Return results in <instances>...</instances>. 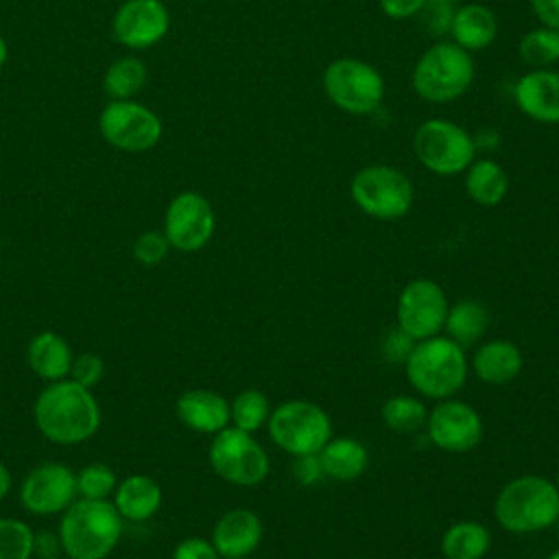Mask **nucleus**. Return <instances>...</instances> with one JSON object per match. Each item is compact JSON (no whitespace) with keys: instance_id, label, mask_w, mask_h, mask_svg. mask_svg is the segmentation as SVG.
Masks as SVG:
<instances>
[{"instance_id":"nucleus-1","label":"nucleus","mask_w":559,"mask_h":559,"mask_svg":"<svg viewBox=\"0 0 559 559\" xmlns=\"http://www.w3.org/2000/svg\"><path fill=\"white\" fill-rule=\"evenodd\" d=\"M37 430L52 443L76 445L96 435L100 426V406L92 389L70 378L48 382L33 404Z\"/></svg>"},{"instance_id":"nucleus-2","label":"nucleus","mask_w":559,"mask_h":559,"mask_svg":"<svg viewBox=\"0 0 559 559\" xmlns=\"http://www.w3.org/2000/svg\"><path fill=\"white\" fill-rule=\"evenodd\" d=\"M122 524L111 500L76 498L59 520L61 550L72 559H107L122 537Z\"/></svg>"},{"instance_id":"nucleus-3","label":"nucleus","mask_w":559,"mask_h":559,"mask_svg":"<svg viewBox=\"0 0 559 559\" xmlns=\"http://www.w3.org/2000/svg\"><path fill=\"white\" fill-rule=\"evenodd\" d=\"M408 384L428 400L454 397L467 382L469 358L465 349L448 336L417 341L404 362Z\"/></svg>"},{"instance_id":"nucleus-4","label":"nucleus","mask_w":559,"mask_h":559,"mask_svg":"<svg viewBox=\"0 0 559 559\" xmlns=\"http://www.w3.org/2000/svg\"><path fill=\"white\" fill-rule=\"evenodd\" d=\"M493 515L507 533L528 535L546 531L559 520V491L546 476H518L498 491Z\"/></svg>"},{"instance_id":"nucleus-5","label":"nucleus","mask_w":559,"mask_h":559,"mask_svg":"<svg viewBox=\"0 0 559 559\" xmlns=\"http://www.w3.org/2000/svg\"><path fill=\"white\" fill-rule=\"evenodd\" d=\"M474 81V61L454 41H439L428 48L415 70L413 90L428 103H448L467 92Z\"/></svg>"},{"instance_id":"nucleus-6","label":"nucleus","mask_w":559,"mask_h":559,"mask_svg":"<svg viewBox=\"0 0 559 559\" xmlns=\"http://www.w3.org/2000/svg\"><path fill=\"white\" fill-rule=\"evenodd\" d=\"M271 441L290 456L317 454L332 437L328 413L308 400H288L271 408L266 421Z\"/></svg>"},{"instance_id":"nucleus-7","label":"nucleus","mask_w":559,"mask_h":559,"mask_svg":"<svg viewBox=\"0 0 559 559\" xmlns=\"http://www.w3.org/2000/svg\"><path fill=\"white\" fill-rule=\"evenodd\" d=\"M207 459L214 474L236 487H255L264 483L271 472L269 454L260 441L251 432L234 426L212 437Z\"/></svg>"},{"instance_id":"nucleus-8","label":"nucleus","mask_w":559,"mask_h":559,"mask_svg":"<svg viewBox=\"0 0 559 559\" xmlns=\"http://www.w3.org/2000/svg\"><path fill=\"white\" fill-rule=\"evenodd\" d=\"M349 194L358 210L378 221L402 218L413 205L411 179L402 170L384 164L360 168L352 177Z\"/></svg>"},{"instance_id":"nucleus-9","label":"nucleus","mask_w":559,"mask_h":559,"mask_svg":"<svg viewBox=\"0 0 559 559\" xmlns=\"http://www.w3.org/2000/svg\"><path fill=\"white\" fill-rule=\"evenodd\" d=\"M417 159L437 175H459L472 162L476 144L472 135L452 120L432 118L417 127L413 135Z\"/></svg>"},{"instance_id":"nucleus-10","label":"nucleus","mask_w":559,"mask_h":559,"mask_svg":"<svg viewBox=\"0 0 559 559\" xmlns=\"http://www.w3.org/2000/svg\"><path fill=\"white\" fill-rule=\"evenodd\" d=\"M328 98L343 111L365 116L378 109L384 96L380 72L360 59H336L323 72Z\"/></svg>"},{"instance_id":"nucleus-11","label":"nucleus","mask_w":559,"mask_h":559,"mask_svg":"<svg viewBox=\"0 0 559 559\" xmlns=\"http://www.w3.org/2000/svg\"><path fill=\"white\" fill-rule=\"evenodd\" d=\"M105 142L127 153L153 148L162 138L159 116L135 100H111L98 116Z\"/></svg>"},{"instance_id":"nucleus-12","label":"nucleus","mask_w":559,"mask_h":559,"mask_svg":"<svg viewBox=\"0 0 559 559\" xmlns=\"http://www.w3.org/2000/svg\"><path fill=\"white\" fill-rule=\"evenodd\" d=\"M448 306L450 301L445 290L435 280H411L397 297V328H402L415 341L437 336L443 330Z\"/></svg>"},{"instance_id":"nucleus-13","label":"nucleus","mask_w":559,"mask_h":559,"mask_svg":"<svg viewBox=\"0 0 559 559\" xmlns=\"http://www.w3.org/2000/svg\"><path fill=\"white\" fill-rule=\"evenodd\" d=\"M76 498V472L59 461L35 465L20 485V502L33 515H61Z\"/></svg>"},{"instance_id":"nucleus-14","label":"nucleus","mask_w":559,"mask_h":559,"mask_svg":"<svg viewBox=\"0 0 559 559\" xmlns=\"http://www.w3.org/2000/svg\"><path fill=\"white\" fill-rule=\"evenodd\" d=\"M216 227V216L210 201L192 190L179 192L166 207L164 236L170 249L192 253L203 249Z\"/></svg>"},{"instance_id":"nucleus-15","label":"nucleus","mask_w":559,"mask_h":559,"mask_svg":"<svg viewBox=\"0 0 559 559\" xmlns=\"http://www.w3.org/2000/svg\"><path fill=\"white\" fill-rule=\"evenodd\" d=\"M426 432L435 448L463 454L474 450L483 439V419L478 411L463 400H439L432 411H428Z\"/></svg>"},{"instance_id":"nucleus-16","label":"nucleus","mask_w":559,"mask_h":559,"mask_svg":"<svg viewBox=\"0 0 559 559\" xmlns=\"http://www.w3.org/2000/svg\"><path fill=\"white\" fill-rule=\"evenodd\" d=\"M168 26L170 15L162 0H124L111 20L116 41L133 50L162 41Z\"/></svg>"},{"instance_id":"nucleus-17","label":"nucleus","mask_w":559,"mask_h":559,"mask_svg":"<svg viewBox=\"0 0 559 559\" xmlns=\"http://www.w3.org/2000/svg\"><path fill=\"white\" fill-rule=\"evenodd\" d=\"M264 535L262 520L255 511L236 507L225 511L214 528L210 542L214 544L221 559H245L251 557Z\"/></svg>"},{"instance_id":"nucleus-18","label":"nucleus","mask_w":559,"mask_h":559,"mask_svg":"<svg viewBox=\"0 0 559 559\" xmlns=\"http://www.w3.org/2000/svg\"><path fill=\"white\" fill-rule=\"evenodd\" d=\"M177 419L199 435H216L229 426V402L212 389L183 391L175 402Z\"/></svg>"},{"instance_id":"nucleus-19","label":"nucleus","mask_w":559,"mask_h":559,"mask_svg":"<svg viewBox=\"0 0 559 559\" xmlns=\"http://www.w3.org/2000/svg\"><path fill=\"white\" fill-rule=\"evenodd\" d=\"M518 107L537 122L559 124V72L531 70L515 83Z\"/></svg>"},{"instance_id":"nucleus-20","label":"nucleus","mask_w":559,"mask_h":559,"mask_svg":"<svg viewBox=\"0 0 559 559\" xmlns=\"http://www.w3.org/2000/svg\"><path fill=\"white\" fill-rule=\"evenodd\" d=\"M524 367L522 352L515 343L507 338H491L480 343L469 358V369L485 384H509Z\"/></svg>"},{"instance_id":"nucleus-21","label":"nucleus","mask_w":559,"mask_h":559,"mask_svg":"<svg viewBox=\"0 0 559 559\" xmlns=\"http://www.w3.org/2000/svg\"><path fill=\"white\" fill-rule=\"evenodd\" d=\"M111 502L122 520L146 522L162 507V487L148 474H129L118 480Z\"/></svg>"},{"instance_id":"nucleus-22","label":"nucleus","mask_w":559,"mask_h":559,"mask_svg":"<svg viewBox=\"0 0 559 559\" xmlns=\"http://www.w3.org/2000/svg\"><path fill=\"white\" fill-rule=\"evenodd\" d=\"M72 360H74V354L70 343L52 330L35 334L26 345V362L31 371L46 382H57L68 378Z\"/></svg>"},{"instance_id":"nucleus-23","label":"nucleus","mask_w":559,"mask_h":559,"mask_svg":"<svg viewBox=\"0 0 559 559\" xmlns=\"http://www.w3.org/2000/svg\"><path fill=\"white\" fill-rule=\"evenodd\" d=\"M317 456L321 461L323 476L338 483L356 480L369 465L367 448L354 437H330Z\"/></svg>"},{"instance_id":"nucleus-24","label":"nucleus","mask_w":559,"mask_h":559,"mask_svg":"<svg viewBox=\"0 0 559 559\" xmlns=\"http://www.w3.org/2000/svg\"><path fill=\"white\" fill-rule=\"evenodd\" d=\"M450 33L454 37V44L465 50L487 48L498 35L496 13L485 4H463L454 11Z\"/></svg>"},{"instance_id":"nucleus-25","label":"nucleus","mask_w":559,"mask_h":559,"mask_svg":"<svg viewBox=\"0 0 559 559\" xmlns=\"http://www.w3.org/2000/svg\"><path fill=\"white\" fill-rule=\"evenodd\" d=\"M489 328V312L483 301L465 297L448 306L445 314V336L452 338L463 349L476 345Z\"/></svg>"},{"instance_id":"nucleus-26","label":"nucleus","mask_w":559,"mask_h":559,"mask_svg":"<svg viewBox=\"0 0 559 559\" xmlns=\"http://www.w3.org/2000/svg\"><path fill=\"white\" fill-rule=\"evenodd\" d=\"M491 548V533L476 520H461L441 535V555L445 559H483Z\"/></svg>"},{"instance_id":"nucleus-27","label":"nucleus","mask_w":559,"mask_h":559,"mask_svg":"<svg viewBox=\"0 0 559 559\" xmlns=\"http://www.w3.org/2000/svg\"><path fill=\"white\" fill-rule=\"evenodd\" d=\"M465 170V190L474 203L483 207H493L507 197L509 177L498 162L478 159L472 162Z\"/></svg>"},{"instance_id":"nucleus-28","label":"nucleus","mask_w":559,"mask_h":559,"mask_svg":"<svg viewBox=\"0 0 559 559\" xmlns=\"http://www.w3.org/2000/svg\"><path fill=\"white\" fill-rule=\"evenodd\" d=\"M382 424L397 435H415L426 428L428 408L415 395H393L380 408Z\"/></svg>"},{"instance_id":"nucleus-29","label":"nucleus","mask_w":559,"mask_h":559,"mask_svg":"<svg viewBox=\"0 0 559 559\" xmlns=\"http://www.w3.org/2000/svg\"><path fill=\"white\" fill-rule=\"evenodd\" d=\"M146 83V66L138 57L116 59L103 79V90L114 100H131Z\"/></svg>"},{"instance_id":"nucleus-30","label":"nucleus","mask_w":559,"mask_h":559,"mask_svg":"<svg viewBox=\"0 0 559 559\" xmlns=\"http://www.w3.org/2000/svg\"><path fill=\"white\" fill-rule=\"evenodd\" d=\"M271 417V402L258 389H245L229 402V424L245 432H258Z\"/></svg>"},{"instance_id":"nucleus-31","label":"nucleus","mask_w":559,"mask_h":559,"mask_svg":"<svg viewBox=\"0 0 559 559\" xmlns=\"http://www.w3.org/2000/svg\"><path fill=\"white\" fill-rule=\"evenodd\" d=\"M520 57L531 68H548L559 61V31L557 28H535L528 31L520 41Z\"/></svg>"},{"instance_id":"nucleus-32","label":"nucleus","mask_w":559,"mask_h":559,"mask_svg":"<svg viewBox=\"0 0 559 559\" xmlns=\"http://www.w3.org/2000/svg\"><path fill=\"white\" fill-rule=\"evenodd\" d=\"M33 555V528L17 518H0V559H31Z\"/></svg>"},{"instance_id":"nucleus-33","label":"nucleus","mask_w":559,"mask_h":559,"mask_svg":"<svg viewBox=\"0 0 559 559\" xmlns=\"http://www.w3.org/2000/svg\"><path fill=\"white\" fill-rule=\"evenodd\" d=\"M118 485L116 472L107 463H90L76 472V496L90 500H107Z\"/></svg>"},{"instance_id":"nucleus-34","label":"nucleus","mask_w":559,"mask_h":559,"mask_svg":"<svg viewBox=\"0 0 559 559\" xmlns=\"http://www.w3.org/2000/svg\"><path fill=\"white\" fill-rule=\"evenodd\" d=\"M168 251H170V242L164 236V231H157V229H148L140 234L133 240V249H131L133 258L144 266L159 264L168 255Z\"/></svg>"},{"instance_id":"nucleus-35","label":"nucleus","mask_w":559,"mask_h":559,"mask_svg":"<svg viewBox=\"0 0 559 559\" xmlns=\"http://www.w3.org/2000/svg\"><path fill=\"white\" fill-rule=\"evenodd\" d=\"M103 373H105L103 358L98 354H94V352H85V354L74 356L68 378L74 380L76 384L85 386V389H92V386H96L103 380Z\"/></svg>"},{"instance_id":"nucleus-36","label":"nucleus","mask_w":559,"mask_h":559,"mask_svg":"<svg viewBox=\"0 0 559 559\" xmlns=\"http://www.w3.org/2000/svg\"><path fill=\"white\" fill-rule=\"evenodd\" d=\"M415 338L408 336L402 328H395V330H389L382 338V356L386 362L391 365H402L406 362V358L411 356L413 347H415Z\"/></svg>"},{"instance_id":"nucleus-37","label":"nucleus","mask_w":559,"mask_h":559,"mask_svg":"<svg viewBox=\"0 0 559 559\" xmlns=\"http://www.w3.org/2000/svg\"><path fill=\"white\" fill-rule=\"evenodd\" d=\"M173 559H221V555L210 539L186 537L175 546Z\"/></svg>"},{"instance_id":"nucleus-38","label":"nucleus","mask_w":559,"mask_h":559,"mask_svg":"<svg viewBox=\"0 0 559 559\" xmlns=\"http://www.w3.org/2000/svg\"><path fill=\"white\" fill-rule=\"evenodd\" d=\"M293 476L299 485H317L319 480H323V467L317 454H301V456H293Z\"/></svg>"},{"instance_id":"nucleus-39","label":"nucleus","mask_w":559,"mask_h":559,"mask_svg":"<svg viewBox=\"0 0 559 559\" xmlns=\"http://www.w3.org/2000/svg\"><path fill=\"white\" fill-rule=\"evenodd\" d=\"M424 4H426V0H380L384 15L393 17V20H406V17L421 13Z\"/></svg>"},{"instance_id":"nucleus-40","label":"nucleus","mask_w":559,"mask_h":559,"mask_svg":"<svg viewBox=\"0 0 559 559\" xmlns=\"http://www.w3.org/2000/svg\"><path fill=\"white\" fill-rule=\"evenodd\" d=\"M531 9L542 26L559 31V0H531Z\"/></svg>"},{"instance_id":"nucleus-41","label":"nucleus","mask_w":559,"mask_h":559,"mask_svg":"<svg viewBox=\"0 0 559 559\" xmlns=\"http://www.w3.org/2000/svg\"><path fill=\"white\" fill-rule=\"evenodd\" d=\"M35 550L44 559H55V557H59V552H63L59 535L52 537V533H48V531H41L39 535H35Z\"/></svg>"},{"instance_id":"nucleus-42","label":"nucleus","mask_w":559,"mask_h":559,"mask_svg":"<svg viewBox=\"0 0 559 559\" xmlns=\"http://www.w3.org/2000/svg\"><path fill=\"white\" fill-rule=\"evenodd\" d=\"M11 485H13V478H11V472H9V467L0 461V502L9 496V491H11Z\"/></svg>"},{"instance_id":"nucleus-43","label":"nucleus","mask_w":559,"mask_h":559,"mask_svg":"<svg viewBox=\"0 0 559 559\" xmlns=\"http://www.w3.org/2000/svg\"><path fill=\"white\" fill-rule=\"evenodd\" d=\"M7 57H9V46H7V41H4V37L0 35V68L4 66V61H7Z\"/></svg>"},{"instance_id":"nucleus-44","label":"nucleus","mask_w":559,"mask_h":559,"mask_svg":"<svg viewBox=\"0 0 559 559\" xmlns=\"http://www.w3.org/2000/svg\"><path fill=\"white\" fill-rule=\"evenodd\" d=\"M430 4H441V7H450V9H459V0H426Z\"/></svg>"},{"instance_id":"nucleus-45","label":"nucleus","mask_w":559,"mask_h":559,"mask_svg":"<svg viewBox=\"0 0 559 559\" xmlns=\"http://www.w3.org/2000/svg\"><path fill=\"white\" fill-rule=\"evenodd\" d=\"M546 559H559V550H555V552H552V555H548Z\"/></svg>"},{"instance_id":"nucleus-46","label":"nucleus","mask_w":559,"mask_h":559,"mask_svg":"<svg viewBox=\"0 0 559 559\" xmlns=\"http://www.w3.org/2000/svg\"><path fill=\"white\" fill-rule=\"evenodd\" d=\"M552 483H555V487H557V491H559V472H557V478H555Z\"/></svg>"},{"instance_id":"nucleus-47","label":"nucleus","mask_w":559,"mask_h":559,"mask_svg":"<svg viewBox=\"0 0 559 559\" xmlns=\"http://www.w3.org/2000/svg\"><path fill=\"white\" fill-rule=\"evenodd\" d=\"M55 559H72V557H68V555H59V557H55Z\"/></svg>"},{"instance_id":"nucleus-48","label":"nucleus","mask_w":559,"mask_h":559,"mask_svg":"<svg viewBox=\"0 0 559 559\" xmlns=\"http://www.w3.org/2000/svg\"><path fill=\"white\" fill-rule=\"evenodd\" d=\"M245 559H253V557H245Z\"/></svg>"}]
</instances>
